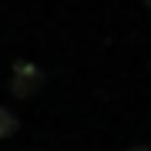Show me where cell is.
I'll return each mask as SVG.
<instances>
[{"label": "cell", "mask_w": 151, "mask_h": 151, "mask_svg": "<svg viewBox=\"0 0 151 151\" xmlns=\"http://www.w3.org/2000/svg\"><path fill=\"white\" fill-rule=\"evenodd\" d=\"M44 84V70L34 64V60H17L10 70V94L27 101L30 94H37V87Z\"/></svg>", "instance_id": "6da1fadb"}, {"label": "cell", "mask_w": 151, "mask_h": 151, "mask_svg": "<svg viewBox=\"0 0 151 151\" xmlns=\"http://www.w3.org/2000/svg\"><path fill=\"white\" fill-rule=\"evenodd\" d=\"M14 131H17V114H14L10 108H0V141L10 138Z\"/></svg>", "instance_id": "7a4b0ae2"}, {"label": "cell", "mask_w": 151, "mask_h": 151, "mask_svg": "<svg viewBox=\"0 0 151 151\" xmlns=\"http://www.w3.org/2000/svg\"><path fill=\"white\" fill-rule=\"evenodd\" d=\"M128 151H151V148H145V145H134V148H128Z\"/></svg>", "instance_id": "3957f363"}, {"label": "cell", "mask_w": 151, "mask_h": 151, "mask_svg": "<svg viewBox=\"0 0 151 151\" xmlns=\"http://www.w3.org/2000/svg\"><path fill=\"white\" fill-rule=\"evenodd\" d=\"M145 7H148V10H151V0H145Z\"/></svg>", "instance_id": "277c9868"}]
</instances>
